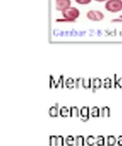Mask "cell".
Returning a JSON list of instances; mask_svg holds the SVG:
<instances>
[{"label": "cell", "instance_id": "6da1fadb", "mask_svg": "<svg viewBox=\"0 0 122 146\" xmlns=\"http://www.w3.org/2000/svg\"><path fill=\"white\" fill-rule=\"evenodd\" d=\"M62 13V17L63 19H58L56 20V22L61 23V22H66V23H74L77 21V19L79 17L81 13L79 10L76 7H72L70 6L69 8H67L66 10H64Z\"/></svg>", "mask_w": 122, "mask_h": 146}, {"label": "cell", "instance_id": "7a4b0ae2", "mask_svg": "<svg viewBox=\"0 0 122 146\" xmlns=\"http://www.w3.org/2000/svg\"><path fill=\"white\" fill-rule=\"evenodd\" d=\"M105 8L111 13H118L122 11V0H108Z\"/></svg>", "mask_w": 122, "mask_h": 146}, {"label": "cell", "instance_id": "3957f363", "mask_svg": "<svg viewBox=\"0 0 122 146\" xmlns=\"http://www.w3.org/2000/svg\"><path fill=\"white\" fill-rule=\"evenodd\" d=\"M86 18L92 22H101L102 20H104L105 15L103 12L99 10H90L86 13Z\"/></svg>", "mask_w": 122, "mask_h": 146}, {"label": "cell", "instance_id": "277c9868", "mask_svg": "<svg viewBox=\"0 0 122 146\" xmlns=\"http://www.w3.org/2000/svg\"><path fill=\"white\" fill-rule=\"evenodd\" d=\"M72 1L71 0H55V7L56 10L63 12L71 6Z\"/></svg>", "mask_w": 122, "mask_h": 146}, {"label": "cell", "instance_id": "5b68a950", "mask_svg": "<svg viewBox=\"0 0 122 146\" xmlns=\"http://www.w3.org/2000/svg\"><path fill=\"white\" fill-rule=\"evenodd\" d=\"M79 116H81V121H87L89 119V108L87 106H83L81 109H79Z\"/></svg>", "mask_w": 122, "mask_h": 146}, {"label": "cell", "instance_id": "8992f818", "mask_svg": "<svg viewBox=\"0 0 122 146\" xmlns=\"http://www.w3.org/2000/svg\"><path fill=\"white\" fill-rule=\"evenodd\" d=\"M49 114L51 117H56L59 114V108H58V104L56 103L54 106H51L50 109H49Z\"/></svg>", "mask_w": 122, "mask_h": 146}, {"label": "cell", "instance_id": "52a82bcc", "mask_svg": "<svg viewBox=\"0 0 122 146\" xmlns=\"http://www.w3.org/2000/svg\"><path fill=\"white\" fill-rule=\"evenodd\" d=\"M75 144L78 146H83L85 144V138L83 135H77L75 137Z\"/></svg>", "mask_w": 122, "mask_h": 146}, {"label": "cell", "instance_id": "ba28073f", "mask_svg": "<svg viewBox=\"0 0 122 146\" xmlns=\"http://www.w3.org/2000/svg\"><path fill=\"white\" fill-rule=\"evenodd\" d=\"M106 142H107V146H113L115 143H117V138L113 135H108Z\"/></svg>", "mask_w": 122, "mask_h": 146}, {"label": "cell", "instance_id": "9c48e42d", "mask_svg": "<svg viewBox=\"0 0 122 146\" xmlns=\"http://www.w3.org/2000/svg\"><path fill=\"white\" fill-rule=\"evenodd\" d=\"M85 143L88 146H93L94 144H96V137L93 135H88L85 138Z\"/></svg>", "mask_w": 122, "mask_h": 146}, {"label": "cell", "instance_id": "30bf717a", "mask_svg": "<svg viewBox=\"0 0 122 146\" xmlns=\"http://www.w3.org/2000/svg\"><path fill=\"white\" fill-rule=\"evenodd\" d=\"M70 115L72 117H79V109L77 106H72L70 108Z\"/></svg>", "mask_w": 122, "mask_h": 146}, {"label": "cell", "instance_id": "8fae6325", "mask_svg": "<svg viewBox=\"0 0 122 146\" xmlns=\"http://www.w3.org/2000/svg\"><path fill=\"white\" fill-rule=\"evenodd\" d=\"M90 114H91V116H93V117H99L101 115V109L98 107H96V106L92 107L91 108Z\"/></svg>", "mask_w": 122, "mask_h": 146}, {"label": "cell", "instance_id": "7c38bea8", "mask_svg": "<svg viewBox=\"0 0 122 146\" xmlns=\"http://www.w3.org/2000/svg\"><path fill=\"white\" fill-rule=\"evenodd\" d=\"M69 113H70V109L66 106H62L59 110V114L62 117H67L69 115Z\"/></svg>", "mask_w": 122, "mask_h": 146}, {"label": "cell", "instance_id": "4fadbf2b", "mask_svg": "<svg viewBox=\"0 0 122 146\" xmlns=\"http://www.w3.org/2000/svg\"><path fill=\"white\" fill-rule=\"evenodd\" d=\"M110 114H111V111H110L109 107L104 106L101 108V116L102 117H109Z\"/></svg>", "mask_w": 122, "mask_h": 146}, {"label": "cell", "instance_id": "5bb4252c", "mask_svg": "<svg viewBox=\"0 0 122 146\" xmlns=\"http://www.w3.org/2000/svg\"><path fill=\"white\" fill-rule=\"evenodd\" d=\"M57 144V136L56 135H51L49 137V145L53 146Z\"/></svg>", "mask_w": 122, "mask_h": 146}, {"label": "cell", "instance_id": "9a60e30c", "mask_svg": "<svg viewBox=\"0 0 122 146\" xmlns=\"http://www.w3.org/2000/svg\"><path fill=\"white\" fill-rule=\"evenodd\" d=\"M65 143H66L67 145H74L75 144V137L73 135H68L66 138H65Z\"/></svg>", "mask_w": 122, "mask_h": 146}, {"label": "cell", "instance_id": "2e32d148", "mask_svg": "<svg viewBox=\"0 0 122 146\" xmlns=\"http://www.w3.org/2000/svg\"><path fill=\"white\" fill-rule=\"evenodd\" d=\"M105 137L103 135H98L96 137V144L98 146H103L105 144Z\"/></svg>", "mask_w": 122, "mask_h": 146}, {"label": "cell", "instance_id": "e0dca14e", "mask_svg": "<svg viewBox=\"0 0 122 146\" xmlns=\"http://www.w3.org/2000/svg\"><path fill=\"white\" fill-rule=\"evenodd\" d=\"M65 144V139L62 135H58L57 136V146H63Z\"/></svg>", "mask_w": 122, "mask_h": 146}, {"label": "cell", "instance_id": "ac0fdd59", "mask_svg": "<svg viewBox=\"0 0 122 146\" xmlns=\"http://www.w3.org/2000/svg\"><path fill=\"white\" fill-rule=\"evenodd\" d=\"M75 1L78 4H79V5H87V4L91 3L92 0H75Z\"/></svg>", "mask_w": 122, "mask_h": 146}, {"label": "cell", "instance_id": "d6986e66", "mask_svg": "<svg viewBox=\"0 0 122 146\" xmlns=\"http://www.w3.org/2000/svg\"><path fill=\"white\" fill-rule=\"evenodd\" d=\"M101 85H102V82H101V80H100V79L95 78L94 80H93V86H94V89L99 88Z\"/></svg>", "mask_w": 122, "mask_h": 146}, {"label": "cell", "instance_id": "ffe728a7", "mask_svg": "<svg viewBox=\"0 0 122 146\" xmlns=\"http://www.w3.org/2000/svg\"><path fill=\"white\" fill-rule=\"evenodd\" d=\"M83 85L85 88H89L90 87V85H91V81H90V79H84L83 80Z\"/></svg>", "mask_w": 122, "mask_h": 146}, {"label": "cell", "instance_id": "44dd1931", "mask_svg": "<svg viewBox=\"0 0 122 146\" xmlns=\"http://www.w3.org/2000/svg\"><path fill=\"white\" fill-rule=\"evenodd\" d=\"M74 83H75L74 80H73L72 78H69V79H67V81H66V86L69 87V88H72Z\"/></svg>", "mask_w": 122, "mask_h": 146}, {"label": "cell", "instance_id": "7402d4cb", "mask_svg": "<svg viewBox=\"0 0 122 146\" xmlns=\"http://www.w3.org/2000/svg\"><path fill=\"white\" fill-rule=\"evenodd\" d=\"M117 144L122 146V135H118V137H117Z\"/></svg>", "mask_w": 122, "mask_h": 146}, {"label": "cell", "instance_id": "603a6c76", "mask_svg": "<svg viewBox=\"0 0 122 146\" xmlns=\"http://www.w3.org/2000/svg\"><path fill=\"white\" fill-rule=\"evenodd\" d=\"M95 1H97V2H107L108 0H95Z\"/></svg>", "mask_w": 122, "mask_h": 146}]
</instances>
